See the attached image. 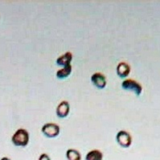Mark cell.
I'll return each instance as SVG.
<instances>
[{
  "label": "cell",
  "mask_w": 160,
  "mask_h": 160,
  "mask_svg": "<svg viewBox=\"0 0 160 160\" xmlns=\"http://www.w3.org/2000/svg\"><path fill=\"white\" fill-rule=\"evenodd\" d=\"M12 142L16 147H26L29 142L28 132L25 129H19L12 136Z\"/></svg>",
  "instance_id": "1"
},
{
  "label": "cell",
  "mask_w": 160,
  "mask_h": 160,
  "mask_svg": "<svg viewBox=\"0 0 160 160\" xmlns=\"http://www.w3.org/2000/svg\"><path fill=\"white\" fill-rule=\"evenodd\" d=\"M122 88L125 90L132 91L134 92L137 96L141 95L142 92V87L139 83H138L137 81L132 79H127L122 81Z\"/></svg>",
  "instance_id": "2"
},
{
  "label": "cell",
  "mask_w": 160,
  "mask_h": 160,
  "mask_svg": "<svg viewBox=\"0 0 160 160\" xmlns=\"http://www.w3.org/2000/svg\"><path fill=\"white\" fill-rule=\"evenodd\" d=\"M43 133L48 138H56L59 135L60 131V126L55 123H46L41 129Z\"/></svg>",
  "instance_id": "3"
},
{
  "label": "cell",
  "mask_w": 160,
  "mask_h": 160,
  "mask_svg": "<svg viewBox=\"0 0 160 160\" xmlns=\"http://www.w3.org/2000/svg\"><path fill=\"white\" fill-rule=\"evenodd\" d=\"M117 142L121 147L124 148H128L131 146L132 138L131 135L126 130H121L117 134Z\"/></svg>",
  "instance_id": "4"
},
{
  "label": "cell",
  "mask_w": 160,
  "mask_h": 160,
  "mask_svg": "<svg viewBox=\"0 0 160 160\" xmlns=\"http://www.w3.org/2000/svg\"><path fill=\"white\" fill-rule=\"evenodd\" d=\"M91 81L94 85V86L100 89H104L107 84L106 77L101 72H96V73L92 74L91 77Z\"/></svg>",
  "instance_id": "5"
},
{
  "label": "cell",
  "mask_w": 160,
  "mask_h": 160,
  "mask_svg": "<svg viewBox=\"0 0 160 160\" xmlns=\"http://www.w3.org/2000/svg\"><path fill=\"white\" fill-rule=\"evenodd\" d=\"M70 110L69 103L66 101L60 102L57 107V115L60 118H64L68 115Z\"/></svg>",
  "instance_id": "6"
},
{
  "label": "cell",
  "mask_w": 160,
  "mask_h": 160,
  "mask_svg": "<svg viewBox=\"0 0 160 160\" xmlns=\"http://www.w3.org/2000/svg\"><path fill=\"white\" fill-rule=\"evenodd\" d=\"M130 72V66L126 62H121L117 66V74L118 77L124 78Z\"/></svg>",
  "instance_id": "7"
},
{
  "label": "cell",
  "mask_w": 160,
  "mask_h": 160,
  "mask_svg": "<svg viewBox=\"0 0 160 160\" xmlns=\"http://www.w3.org/2000/svg\"><path fill=\"white\" fill-rule=\"evenodd\" d=\"M72 60V54L70 52H67L63 56H60L57 60V64L60 66L69 65Z\"/></svg>",
  "instance_id": "8"
},
{
  "label": "cell",
  "mask_w": 160,
  "mask_h": 160,
  "mask_svg": "<svg viewBox=\"0 0 160 160\" xmlns=\"http://www.w3.org/2000/svg\"><path fill=\"white\" fill-rule=\"evenodd\" d=\"M85 160H103V154L99 150H92L86 154Z\"/></svg>",
  "instance_id": "9"
},
{
  "label": "cell",
  "mask_w": 160,
  "mask_h": 160,
  "mask_svg": "<svg viewBox=\"0 0 160 160\" xmlns=\"http://www.w3.org/2000/svg\"><path fill=\"white\" fill-rule=\"evenodd\" d=\"M72 72V66L71 64L67 66H64V68L61 69H59L57 72V77L58 79H64L66 77H68V76L71 74Z\"/></svg>",
  "instance_id": "10"
},
{
  "label": "cell",
  "mask_w": 160,
  "mask_h": 160,
  "mask_svg": "<svg viewBox=\"0 0 160 160\" xmlns=\"http://www.w3.org/2000/svg\"><path fill=\"white\" fill-rule=\"evenodd\" d=\"M66 157L68 160H81V154L75 149H68L66 152Z\"/></svg>",
  "instance_id": "11"
},
{
  "label": "cell",
  "mask_w": 160,
  "mask_h": 160,
  "mask_svg": "<svg viewBox=\"0 0 160 160\" xmlns=\"http://www.w3.org/2000/svg\"><path fill=\"white\" fill-rule=\"evenodd\" d=\"M38 160H51V158L47 154H40V156L39 157Z\"/></svg>",
  "instance_id": "12"
},
{
  "label": "cell",
  "mask_w": 160,
  "mask_h": 160,
  "mask_svg": "<svg viewBox=\"0 0 160 160\" xmlns=\"http://www.w3.org/2000/svg\"><path fill=\"white\" fill-rule=\"evenodd\" d=\"M0 160H11L9 158H8V157H3V158H2Z\"/></svg>",
  "instance_id": "13"
}]
</instances>
